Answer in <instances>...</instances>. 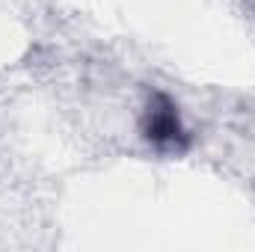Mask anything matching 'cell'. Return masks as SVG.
<instances>
[{
    "label": "cell",
    "mask_w": 255,
    "mask_h": 252,
    "mask_svg": "<svg viewBox=\"0 0 255 252\" xmlns=\"http://www.w3.org/2000/svg\"><path fill=\"white\" fill-rule=\"evenodd\" d=\"M139 133L160 154H181L190 148V133L181 122L178 104L160 89H154L145 101V110L139 119Z\"/></svg>",
    "instance_id": "6da1fadb"
}]
</instances>
